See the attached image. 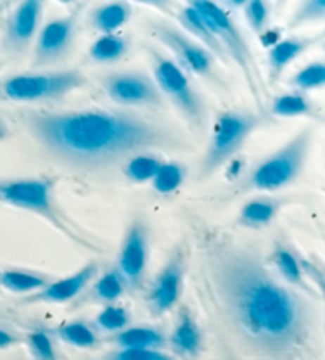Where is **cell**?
Segmentation results:
<instances>
[{
    "label": "cell",
    "instance_id": "1",
    "mask_svg": "<svg viewBox=\"0 0 325 360\" xmlns=\"http://www.w3.org/2000/svg\"><path fill=\"white\" fill-rule=\"evenodd\" d=\"M210 276L224 316L254 349L286 357L308 341V305L276 281L254 254L224 251L211 262Z\"/></svg>",
    "mask_w": 325,
    "mask_h": 360
},
{
    "label": "cell",
    "instance_id": "2",
    "mask_svg": "<svg viewBox=\"0 0 325 360\" xmlns=\"http://www.w3.org/2000/svg\"><path fill=\"white\" fill-rule=\"evenodd\" d=\"M26 124L37 143L54 158L92 169L174 143L158 124L120 111H29Z\"/></svg>",
    "mask_w": 325,
    "mask_h": 360
},
{
    "label": "cell",
    "instance_id": "3",
    "mask_svg": "<svg viewBox=\"0 0 325 360\" xmlns=\"http://www.w3.org/2000/svg\"><path fill=\"white\" fill-rule=\"evenodd\" d=\"M208 24L211 32L224 48L227 59L234 60L235 65L240 68L243 78L248 84V89L257 102L264 96V88L260 84V72L257 60L251 51V46L243 35L241 29L236 26L234 18L230 16L226 8H222L216 0H184Z\"/></svg>",
    "mask_w": 325,
    "mask_h": 360
},
{
    "label": "cell",
    "instance_id": "4",
    "mask_svg": "<svg viewBox=\"0 0 325 360\" xmlns=\"http://www.w3.org/2000/svg\"><path fill=\"white\" fill-rule=\"evenodd\" d=\"M316 130L303 127L283 146L255 165L246 179V189L274 192L297 181L308 162Z\"/></svg>",
    "mask_w": 325,
    "mask_h": 360
},
{
    "label": "cell",
    "instance_id": "5",
    "mask_svg": "<svg viewBox=\"0 0 325 360\" xmlns=\"http://www.w3.org/2000/svg\"><path fill=\"white\" fill-rule=\"evenodd\" d=\"M262 117L251 111H224L215 122L208 146L200 167V175L211 176L238 154L245 143L259 129Z\"/></svg>",
    "mask_w": 325,
    "mask_h": 360
},
{
    "label": "cell",
    "instance_id": "6",
    "mask_svg": "<svg viewBox=\"0 0 325 360\" xmlns=\"http://www.w3.org/2000/svg\"><path fill=\"white\" fill-rule=\"evenodd\" d=\"M86 84V77L79 70L29 72L18 73L5 79L0 91L5 98L18 103H39L56 101Z\"/></svg>",
    "mask_w": 325,
    "mask_h": 360
},
{
    "label": "cell",
    "instance_id": "7",
    "mask_svg": "<svg viewBox=\"0 0 325 360\" xmlns=\"http://www.w3.org/2000/svg\"><path fill=\"white\" fill-rule=\"evenodd\" d=\"M151 60L153 78L164 98H168L193 127H202L205 124V105L192 88L187 73L177 60L158 49L151 53Z\"/></svg>",
    "mask_w": 325,
    "mask_h": 360
},
{
    "label": "cell",
    "instance_id": "8",
    "mask_svg": "<svg viewBox=\"0 0 325 360\" xmlns=\"http://www.w3.org/2000/svg\"><path fill=\"white\" fill-rule=\"evenodd\" d=\"M106 97L129 108H158L165 102L154 78L145 72L122 70L105 73L100 78Z\"/></svg>",
    "mask_w": 325,
    "mask_h": 360
},
{
    "label": "cell",
    "instance_id": "9",
    "mask_svg": "<svg viewBox=\"0 0 325 360\" xmlns=\"http://www.w3.org/2000/svg\"><path fill=\"white\" fill-rule=\"evenodd\" d=\"M151 35L170 49L181 68L192 75L210 78L215 75L216 58L203 45L187 35L183 29L164 21L151 22Z\"/></svg>",
    "mask_w": 325,
    "mask_h": 360
},
{
    "label": "cell",
    "instance_id": "10",
    "mask_svg": "<svg viewBox=\"0 0 325 360\" xmlns=\"http://www.w3.org/2000/svg\"><path fill=\"white\" fill-rule=\"evenodd\" d=\"M77 34V16L68 15L54 18L40 27L34 40L32 67L53 65L65 58Z\"/></svg>",
    "mask_w": 325,
    "mask_h": 360
},
{
    "label": "cell",
    "instance_id": "11",
    "mask_svg": "<svg viewBox=\"0 0 325 360\" xmlns=\"http://www.w3.org/2000/svg\"><path fill=\"white\" fill-rule=\"evenodd\" d=\"M0 203L53 218V183L42 178L0 179Z\"/></svg>",
    "mask_w": 325,
    "mask_h": 360
},
{
    "label": "cell",
    "instance_id": "12",
    "mask_svg": "<svg viewBox=\"0 0 325 360\" xmlns=\"http://www.w3.org/2000/svg\"><path fill=\"white\" fill-rule=\"evenodd\" d=\"M45 0H21L5 26V46L15 53H23L32 45L40 30Z\"/></svg>",
    "mask_w": 325,
    "mask_h": 360
},
{
    "label": "cell",
    "instance_id": "13",
    "mask_svg": "<svg viewBox=\"0 0 325 360\" xmlns=\"http://www.w3.org/2000/svg\"><path fill=\"white\" fill-rule=\"evenodd\" d=\"M321 41L322 35H292L273 43L267 53L268 83H278L292 62H295L300 56H303L306 51H310V49L319 45Z\"/></svg>",
    "mask_w": 325,
    "mask_h": 360
},
{
    "label": "cell",
    "instance_id": "14",
    "mask_svg": "<svg viewBox=\"0 0 325 360\" xmlns=\"http://www.w3.org/2000/svg\"><path fill=\"white\" fill-rule=\"evenodd\" d=\"M148 240L146 232L141 224H134L129 229L120 254V271L121 275L136 283L143 276L146 266Z\"/></svg>",
    "mask_w": 325,
    "mask_h": 360
},
{
    "label": "cell",
    "instance_id": "15",
    "mask_svg": "<svg viewBox=\"0 0 325 360\" xmlns=\"http://www.w3.org/2000/svg\"><path fill=\"white\" fill-rule=\"evenodd\" d=\"M97 266L89 264L81 269L75 275L60 279L49 285H45L39 294L34 297L35 302H51V303H64L73 297H77L83 290L91 279L96 276Z\"/></svg>",
    "mask_w": 325,
    "mask_h": 360
},
{
    "label": "cell",
    "instance_id": "16",
    "mask_svg": "<svg viewBox=\"0 0 325 360\" xmlns=\"http://www.w3.org/2000/svg\"><path fill=\"white\" fill-rule=\"evenodd\" d=\"M177 20L179 22V27L183 29L187 35L192 37L193 40H197L200 45H203L208 49L216 59H227V54L224 51L219 40H217L215 34L211 32V29L208 27V24L205 22L203 18L192 7L184 5L183 8H179L177 13Z\"/></svg>",
    "mask_w": 325,
    "mask_h": 360
},
{
    "label": "cell",
    "instance_id": "17",
    "mask_svg": "<svg viewBox=\"0 0 325 360\" xmlns=\"http://www.w3.org/2000/svg\"><path fill=\"white\" fill-rule=\"evenodd\" d=\"M132 18V5L127 0L102 4L91 13V26L103 34H117Z\"/></svg>",
    "mask_w": 325,
    "mask_h": 360
},
{
    "label": "cell",
    "instance_id": "18",
    "mask_svg": "<svg viewBox=\"0 0 325 360\" xmlns=\"http://www.w3.org/2000/svg\"><path fill=\"white\" fill-rule=\"evenodd\" d=\"M181 279H183V271L178 264H170L160 273L149 297L154 311L165 313L177 303L181 292Z\"/></svg>",
    "mask_w": 325,
    "mask_h": 360
},
{
    "label": "cell",
    "instance_id": "19",
    "mask_svg": "<svg viewBox=\"0 0 325 360\" xmlns=\"http://www.w3.org/2000/svg\"><path fill=\"white\" fill-rule=\"evenodd\" d=\"M283 202L279 198L257 197L246 202L240 211V224L246 227H265L276 218Z\"/></svg>",
    "mask_w": 325,
    "mask_h": 360
},
{
    "label": "cell",
    "instance_id": "20",
    "mask_svg": "<svg viewBox=\"0 0 325 360\" xmlns=\"http://www.w3.org/2000/svg\"><path fill=\"white\" fill-rule=\"evenodd\" d=\"M270 113L278 117H316L319 111L308 96L291 91L273 98Z\"/></svg>",
    "mask_w": 325,
    "mask_h": 360
},
{
    "label": "cell",
    "instance_id": "21",
    "mask_svg": "<svg viewBox=\"0 0 325 360\" xmlns=\"http://www.w3.org/2000/svg\"><path fill=\"white\" fill-rule=\"evenodd\" d=\"M129 51V41L120 34H103L92 41L89 58L97 64H113Z\"/></svg>",
    "mask_w": 325,
    "mask_h": 360
},
{
    "label": "cell",
    "instance_id": "22",
    "mask_svg": "<svg viewBox=\"0 0 325 360\" xmlns=\"http://www.w3.org/2000/svg\"><path fill=\"white\" fill-rule=\"evenodd\" d=\"M287 84L291 86L292 91L303 92V94H310V92L322 91L325 86V64L324 60H312L303 65L300 70H297L289 78Z\"/></svg>",
    "mask_w": 325,
    "mask_h": 360
},
{
    "label": "cell",
    "instance_id": "23",
    "mask_svg": "<svg viewBox=\"0 0 325 360\" xmlns=\"http://www.w3.org/2000/svg\"><path fill=\"white\" fill-rule=\"evenodd\" d=\"M116 345L120 347H149L155 349L164 345V337L162 333L149 327H134L122 330L116 335Z\"/></svg>",
    "mask_w": 325,
    "mask_h": 360
},
{
    "label": "cell",
    "instance_id": "24",
    "mask_svg": "<svg viewBox=\"0 0 325 360\" xmlns=\"http://www.w3.org/2000/svg\"><path fill=\"white\" fill-rule=\"evenodd\" d=\"M325 20V0H302L287 20V29L297 30Z\"/></svg>",
    "mask_w": 325,
    "mask_h": 360
},
{
    "label": "cell",
    "instance_id": "25",
    "mask_svg": "<svg viewBox=\"0 0 325 360\" xmlns=\"http://www.w3.org/2000/svg\"><path fill=\"white\" fill-rule=\"evenodd\" d=\"M162 160L148 153L134 154L126 164L124 173L132 183H148L154 178L155 172L159 170Z\"/></svg>",
    "mask_w": 325,
    "mask_h": 360
},
{
    "label": "cell",
    "instance_id": "26",
    "mask_svg": "<svg viewBox=\"0 0 325 360\" xmlns=\"http://www.w3.org/2000/svg\"><path fill=\"white\" fill-rule=\"evenodd\" d=\"M186 178V170L183 165L177 162H162L159 170L155 172L154 178L151 179L153 188L155 192L162 195L172 194L183 184Z\"/></svg>",
    "mask_w": 325,
    "mask_h": 360
},
{
    "label": "cell",
    "instance_id": "27",
    "mask_svg": "<svg viewBox=\"0 0 325 360\" xmlns=\"http://www.w3.org/2000/svg\"><path fill=\"white\" fill-rule=\"evenodd\" d=\"M172 345L181 354H196L200 346V332L191 318H186L179 322L178 327L172 333Z\"/></svg>",
    "mask_w": 325,
    "mask_h": 360
},
{
    "label": "cell",
    "instance_id": "28",
    "mask_svg": "<svg viewBox=\"0 0 325 360\" xmlns=\"http://www.w3.org/2000/svg\"><path fill=\"white\" fill-rule=\"evenodd\" d=\"M0 285H4L8 290H13V292H30V290L45 288L46 281L45 278L32 275V273L8 270L0 275Z\"/></svg>",
    "mask_w": 325,
    "mask_h": 360
},
{
    "label": "cell",
    "instance_id": "29",
    "mask_svg": "<svg viewBox=\"0 0 325 360\" xmlns=\"http://www.w3.org/2000/svg\"><path fill=\"white\" fill-rule=\"evenodd\" d=\"M243 11H245V18L253 32L257 35L264 34L268 26V18H270L268 0H246Z\"/></svg>",
    "mask_w": 325,
    "mask_h": 360
},
{
    "label": "cell",
    "instance_id": "30",
    "mask_svg": "<svg viewBox=\"0 0 325 360\" xmlns=\"http://www.w3.org/2000/svg\"><path fill=\"white\" fill-rule=\"evenodd\" d=\"M59 335L67 343L78 347H89L96 343V335L83 322H70L59 328Z\"/></svg>",
    "mask_w": 325,
    "mask_h": 360
},
{
    "label": "cell",
    "instance_id": "31",
    "mask_svg": "<svg viewBox=\"0 0 325 360\" xmlns=\"http://www.w3.org/2000/svg\"><path fill=\"white\" fill-rule=\"evenodd\" d=\"M124 292V281L120 271H108L96 284V294L102 300H116Z\"/></svg>",
    "mask_w": 325,
    "mask_h": 360
},
{
    "label": "cell",
    "instance_id": "32",
    "mask_svg": "<svg viewBox=\"0 0 325 360\" xmlns=\"http://www.w3.org/2000/svg\"><path fill=\"white\" fill-rule=\"evenodd\" d=\"M110 360H173L168 354L149 347H121L108 357Z\"/></svg>",
    "mask_w": 325,
    "mask_h": 360
},
{
    "label": "cell",
    "instance_id": "33",
    "mask_svg": "<svg viewBox=\"0 0 325 360\" xmlns=\"http://www.w3.org/2000/svg\"><path fill=\"white\" fill-rule=\"evenodd\" d=\"M97 322L100 327L105 328V330H110V332L124 330V327H126L129 322V316L124 308L108 307L98 314Z\"/></svg>",
    "mask_w": 325,
    "mask_h": 360
},
{
    "label": "cell",
    "instance_id": "34",
    "mask_svg": "<svg viewBox=\"0 0 325 360\" xmlns=\"http://www.w3.org/2000/svg\"><path fill=\"white\" fill-rule=\"evenodd\" d=\"M274 262H276L278 270L283 273L286 279H289L292 283L300 281V278H302V270H300L297 257L293 256L291 251H276V254H274Z\"/></svg>",
    "mask_w": 325,
    "mask_h": 360
},
{
    "label": "cell",
    "instance_id": "35",
    "mask_svg": "<svg viewBox=\"0 0 325 360\" xmlns=\"http://www.w3.org/2000/svg\"><path fill=\"white\" fill-rule=\"evenodd\" d=\"M29 343L35 356L40 360H56V354L53 349L51 340L48 338L46 333L43 332H35L29 337Z\"/></svg>",
    "mask_w": 325,
    "mask_h": 360
},
{
    "label": "cell",
    "instance_id": "36",
    "mask_svg": "<svg viewBox=\"0 0 325 360\" xmlns=\"http://www.w3.org/2000/svg\"><path fill=\"white\" fill-rule=\"evenodd\" d=\"M130 2L146 5V7H151V8L162 11V13H172V10H173L172 0H130Z\"/></svg>",
    "mask_w": 325,
    "mask_h": 360
},
{
    "label": "cell",
    "instance_id": "37",
    "mask_svg": "<svg viewBox=\"0 0 325 360\" xmlns=\"http://www.w3.org/2000/svg\"><path fill=\"white\" fill-rule=\"evenodd\" d=\"M13 343H15V338L11 337L8 332H5L0 328V349H4V347H7Z\"/></svg>",
    "mask_w": 325,
    "mask_h": 360
},
{
    "label": "cell",
    "instance_id": "38",
    "mask_svg": "<svg viewBox=\"0 0 325 360\" xmlns=\"http://www.w3.org/2000/svg\"><path fill=\"white\" fill-rule=\"evenodd\" d=\"M287 4H289V0H274V13L276 15L283 13V10L287 7Z\"/></svg>",
    "mask_w": 325,
    "mask_h": 360
},
{
    "label": "cell",
    "instance_id": "39",
    "mask_svg": "<svg viewBox=\"0 0 325 360\" xmlns=\"http://www.w3.org/2000/svg\"><path fill=\"white\" fill-rule=\"evenodd\" d=\"M226 2L234 8H243V7H245L246 0H226Z\"/></svg>",
    "mask_w": 325,
    "mask_h": 360
},
{
    "label": "cell",
    "instance_id": "40",
    "mask_svg": "<svg viewBox=\"0 0 325 360\" xmlns=\"http://www.w3.org/2000/svg\"><path fill=\"white\" fill-rule=\"evenodd\" d=\"M7 134H8V130H7V127H5V124L0 121V141H2L5 136H7Z\"/></svg>",
    "mask_w": 325,
    "mask_h": 360
},
{
    "label": "cell",
    "instance_id": "41",
    "mask_svg": "<svg viewBox=\"0 0 325 360\" xmlns=\"http://www.w3.org/2000/svg\"><path fill=\"white\" fill-rule=\"evenodd\" d=\"M56 2H59V4H64V5H67V4H73L75 0H56Z\"/></svg>",
    "mask_w": 325,
    "mask_h": 360
}]
</instances>
